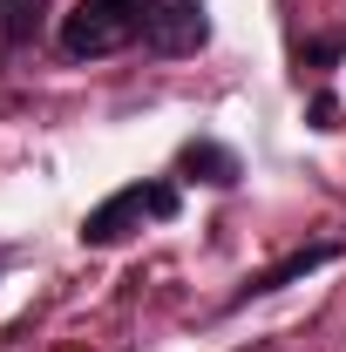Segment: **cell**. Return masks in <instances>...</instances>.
<instances>
[{
    "instance_id": "8",
    "label": "cell",
    "mask_w": 346,
    "mask_h": 352,
    "mask_svg": "<svg viewBox=\"0 0 346 352\" xmlns=\"http://www.w3.org/2000/svg\"><path fill=\"white\" fill-rule=\"evenodd\" d=\"M340 47H346V34H340V41H305V47H299V61H305V68H326Z\"/></svg>"
},
{
    "instance_id": "6",
    "label": "cell",
    "mask_w": 346,
    "mask_h": 352,
    "mask_svg": "<svg viewBox=\"0 0 346 352\" xmlns=\"http://www.w3.org/2000/svg\"><path fill=\"white\" fill-rule=\"evenodd\" d=\"M48 21V0H0V41L7 47H28Z\"/></svg>"
},
{
    "instance_id": "4",
    "label": "cell",
    "mask_w": 346,
    "mask_h": 352,
    "mask_svg": "<svg viewBox=\"0 0 346 352\" xmlns=\"http://www.w3.org/2000/svg\"><path fill=\"white\" fill-rule=\"evenodd\" d=\"M340 251H346L340 237H319V244H299V251H285L278 264H265V271H252V278H245V285H238V292H231L224 305L238 311V305H252V298H272V292H285V285H299V278H312L319 264H333Z\"/></svg>"
},
{
    "instance_id": "9",
    "label": "cell",
    "mask_w": 346,
    "mask_h": 352,
    "mask_svg": "<svg viewBox=\"0 0 346 352\" xmlns=\"http://www.w3.org/2000/svg\"><path fill=\"white\" fill-rule=\"evenodd\" d=\"M7 258H14V251H7V244H0V271H7Z\"/></svg>"
},
{
    "instance_id": "7",
    "label": "cell",
    "mask_w": 346,
    "mask_h": 352,
    "mask_svg": "<svg viewBox=\"0 0 346 352\" xmlns=\"http://www.w3.org/2000/svg\"><path fill=\"white\" fill-rule=\"evenodd\" d=\"M305 122H312V129H340V95H333V88H319V95H312V109H305Z\"/></svg>"
},
{
    "instance_id": "5",
    "label": "cell",
    "mask_w": 346,
    "mask_h": 352,
    "mask_svg": "<svg viewBox=\"0 0 346 352\" xmlns=\"http://www.w3.org/2000/svg\"><path fill=\"white\" fill-rule=\"evenodd\" d=\"M176 176H190V183H211V190H231V183L245 176V163H238L224 142H211V135H190V142L176 149Z\"/></svg>"
},
{
    "instance_id": "1",
    "label": "cell",
    "mask_w": 346,
    "mask_h": 352,
    "mask_svg": "<svg viewBox=\"0 0 346 352\" xmlns=\"http://www.w3.org/2000/svg\"><path fill=\"white\" fill-rule=\"evenodd\" d=\"M176 204H183L176 183H123L116 197H102L82 217L75 237H82L88 251H109V244H123L130 230H143V217H176Z\"/></svg>"
},
{
    "instance_id": "3",
    "label": "cell",
    "mask_w": 346,
    "mask_h": 352,
    "mask_svg": "<svg viewBox=\"0 0 346 352\" xmlns=\"http://www.w3.org/2000/svg\"><path fill=\"white\" fill-rule=\"evenodd\" d=\"M211 41V7L204 0H143V47L150 54H197Z\"/></svg>"
},
{
    "instance_id": "2",
    "label": "cell",
    "mask_w": 346,
    "mask_h": 352,
    "mask_svg": "<svg viewBox=\"0 0 346 352\" xmlns=\"http://www.w3.org/2000/svg\"><path fill=\"white\" fill-rule=\"evenodd\" d=\"M130 41H143V0H75V14L61 21V54L75 61H102Z\"/></svg>"
}]
</instances>
